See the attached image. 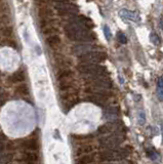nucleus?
I'll return each mask as SVG.
<instances>
[{
	"label": "nucleus",
	"mask_w": 163,
	"mask_h": 164,
	"mask_svg": "<svg viewBox=\"0 0 163 164\" xmlns=\"http://www.w3.org/2000/svg\"><path fill=\"white\" fill-rule=\"evenodd\" d=\"M65 33L69 39L79 42H91L95 40V34L89 29L74 23H69L65 26Z\"/></svg>",
	"instance_id": "nucleus-1"
},
{
	"label": "nucleus",
	"mask_w": 163,
	"mask_h": 164,
	"mask_svg": "<svg viewBox=\"0 0 163 164\" xmlns=\"http://www.w3.org/2000/svg\"><path fill=\"white\" fill-rule=\"evenodd\" d=\"M77 70L82 75L92 77V76H108L109 72L105 66L98 64H80L77 67Z\"/></svg>",
	"instance_id": "nucleus-2"
},
{
	"label": "nucleus",
	"mask_w": 163,
	"mask_h": 164,
	"mask_svg": "<svg viewBox=\"0 0 163 164\" xmlns=\"http://www.w3.org/2000/svg\"><path fill=\"white\" fill-rule=\"evenodd\" d=\"M129 155V151L127 148H120V149H104L101 151L98 156L101 160L104 161H117L126 158Z\"/></svg>",
	"instance_id": "nucleus-3"
},
{
	"label": "nucleus",
	"mask_w": 163,
	"mask_h": 164,
	"mask_svg": "<svg viewBox=\"0 0 163 164\" xmlns=\"http://www.w3.org/2000/svg\"><path fill=\"white\" fill-rule=\"evenodd\" d=\"M125 141V136L123 132L112 133L100 139V144L104 149H117Z\"/></svg>",
	"instance_id": "nucleus-4"
},
{
	"label": "nucleus",
	"mask_w": 163,
	"mask_h": 164,
	"mask_svg": "<svg viewBox=\"0 0 163 164\" xmlns=\"http://www.w3.org/2000/svg\"><path fill=\"white\" fill-rule=\"evenodd\" d=\"M84 79L88 86H91V87L104 89H111L113 87V81L108 76H92V77L85 76Z\"/></svg>",
	"instance_id": "nucleus-5"
},
{
	"label": "nucleus",
	"mask_w": 163,
	"mask_h": 164,
	"mask_svg": "<svg viewBox=\"0 0 163 164\" xmlns=\"http://www.w3.org/2000/svg\"><path fill=\"white\" fill-rule=\"evenodd\" d=\"M107 57L108 56L105 51L94 50L78 57V59L81 62V64H100L105 62L107 60Z\"/></svg>",
	"instance_id": "nucleus-6"
},
{
	"label": "nucleus",
	"mask_w": 163,
	"mask_h": 164,
	"mask_svg": "<svg viewBox=\"0 0 163 164\" xmlns=\"http://www.w3.org/2000/svg\"><path fill=\"white\" fill-rule=\"evenodd\" d=\"M125 127L124 125L119 121H111L108 122L106 124L101 125L98 128V134H112V133H117V132H124Z\"/></svg>",
	"instance_id": "nucleus-7"
},
{
	"label": "nucleus",
	"mask_w": 163,
	"mask_h": 164,
	"mask_svg": "<svg viewBox=\"0 0 163 164\" xmlns=\"http://www.w3.org/2000/svg\"><path fill=\"white\" fill-rule=\"evenodd\" d=\"M54 7L56 11L60 12L61 15H75L79 12L78 7L75 4L68 2H56L54 4Z\"/></svg>",
	"instance_id": "nucleus-8"
},
{
	"label": "nucleus",
	"mask_w": 163,
	"mask_h": 164,
	"mask_svg": "<svg viewBox=\"0 0 163 164\" xmlns=\"http://www.w3.org/2000/svg\"><path fill=\"white\" fill-rule=\"evenodd\" d=\"M97 46L92 45V44L89 43H82V44H77L73 47V53H74L76 56L80 57L82 54H85L87 53H90V51H94Z\"/></svg>",
	"instance_id": "nucleus-9"
},
{
	"label": "nucleus",
	"mask_w": 163,
	"mask_h": 164,
	"mask_svg": "<svg viewBox=\"0 0 163 164\" xmlns=\"http://www.w3.org/2000/svg\"><path fill=\"white\" fill-rule=\"evenodd\" d=\"M70 23H74V24H78L82 26V27H85L86 29H92L94 28V22H92L90 19L84 17V15H77V17H73L72 19H70Z\"/></svg>",
	"instance_id": "nucleus-10"
},
{
	"label": "nucleus",
	"mask_w": 163,
	"mask_h": 164,
	"mask_svg": "<svg viewBox=\"0 0 163 164\" xmlns=\"http://www.w3.org/2000/svg\"><path fill=\"white\" fill-rule=\"evenodd\" d=\"M119 17L121 19L125 21H132V22H140V15L137 14L136 11H128V9H121L119 11Z\"/></svg>",
	"instance_id": "nucleus-11"
},
{
	"label": "nucleus",
	"mask_w": 163,
	"mask_h": 164,
	"mask_svg": "<svg viewBox=\"0 0 163 164\" xmlns=\"http://www.w3.org/2000/svg\"><path fill=\"white\" fill-rule=\"evenodd\" d=\"M85 92L87 95H101L104 98H110L111 95H113L110 89H104V88H98V87H91V86H87V88L85 89Z\"/></svg>",
	"instance_id": "nucleus-12"
},
{
	"label": "nucleus",
	"mask_w": 163,
	"mask_h": 164,
	"mask_svg": "<svg viewBox=\"0 0 163 164\" xmlns=\"http://www.w3.org/2000/svg\"><path fill=\"white\" fill-rule=\"evenodd\" d=\"M21 147L22 149L25 150V152H36L39 149V144L36 140L29 139L22 141Z\"/></svg>",
	"instance_id": "nucleus-13"
},
{
	"label": "nucleus",
	"mask_w": 163,
	"mask_h": 164,
	"mask_svg": "<svg viewBox=\"0 0 163 164\" xmlns=\"http://www.w3.org/2000/svg\"><path fill=\"white\" fill-rule=\"evenodd\" d=\"M86 102L92 103V104L100 106V107H105L108 104V98H104L101 95H87L85 98Z\"/></svg>",
	"instance_id": "nucleus-14"
},
{
	"label": "nucleus",
	"mask_w": 163,
	"mask_h": 164,
	"mask_svg": "<svg viewBox=\"0 0 163 164\" xmlns=\"http://www.w3.org/2000/svg\"><path fill=\"white\" fill-rule=\"evenodd\" d=\"M97 155L94 153L86 154V155L79 156L75 159V164H92L95 161Z\"/></svg>",
	"instance_id": "nucleus-15"
},
{
	"label": "nucleus",
	"mask_w": 163,
	"mask_h": 164,
	"mask_svg": "<svg viewBox=\"0 0 163 164\" xmlns=\"http://www.w3.org/2000/svg\"><path fill=\"white\" fill-rule=\"evenodd\" d=\"M56 79L59 82H63V81H68V80H72L73 79V72L69 68H64L57 73Z\"/></svg>",
	"instance_id": "nucleus-16"
},
{
	"label": "nucleus",
	"mask_w": 163,
	"mask_h": 164,
	"mask_svg": "<svg viewBox=\"0 0 163 164\" xmlns=\"http://www.w3.org/2000/svg\"><path fill=\"white\" fill-rule=\"evenodd\" d=\"M94 149H95V147L94 145H90V144L82 145V146H80L75 151V155L79 157L82 155H86V154H91L94 151Z\"/></svg>",
	"instance_id": "nucleus-17"
},
{
	"label": "nucleus",
	"mask_w": 163,
	"mask_h": 164,
	"mask_svg": "<svg viewBox=\"0 0 163 164\" xmlns=\"http://www.w3.org/2000/svg\"><path fill=\"white\" fill-rule=\"evenodd\" d=\"M120 111L117 107H107L105 108L104 111V116L105 118H116L119 116Z\"/></svg>",
	"instance_id": "nucleus-18"
},
{
	"label": "nucleus",
	"mask_w": 163,
	"mask_h": 164,
	"mask_svg": "<svg viewBox=\"0 0 163 164\" xmlns=\"http://www.w3.org/2000/svg\"><path fill=\"white\" fill-rule=\"evenodd\" d=\"M25 78H26V76H25L24 72L18 71V72H15L8 77V81H10L11 83H22L25 80Z\"/></svg>",
	"instance_id": "nucleus-19"
},
{
	"label": "nucleus",
	"mask_w": 163,
	"mask_h": 164,
	"mask_svg": "<svg viewBox=\"0 0 163 164\" xmlns=\"http://www.w3.org/2000/svg\"><path fill=\"white\" fill-rule=\"evenodd\" d=\"M39 17L42 21H49L53 17V11L48 7H41L39 9Z\"/></svg>",
	"instance_id": "nucleus-20"
},
{
	"label": "nucleus",
	"mask_w": 163,
	"mask_h": 164,
	"mask_svg": "<svg viewBox=\"0 0 163 164\" xmlns=\"http://www.w3.org/2000/svg\"><path fill=\"white\" fill-rule=\"evenodd\" d=\"M22 158L24 162H37L39 160V156L36 152H25Z\"/></svg>",
	"instance_id": "nucleus-21"
},
{
	"label": "nucleus",
	"mask_w": 163,
	"mask_h": 164,
	"mask_svg": "<svg viewBox=\"0 0 163 164\" xmlns=\"http://www.w3.org/2000/svg\"><path fill=\"white\" fill-rule=\"evenodd\" d=\"M46 43L49 47L56 48L61 44V38L57 36V35H52V36L47 37Z\"/></svg>",
	"instance_id": "nucleus-22"
},
{
	"label": "nucleus",
	"mask_w": 163,
	"mask_h": 164,
	"mask_svg": "<svg viewBox=\"0 0 163 164\" xmlns=\"http://www.w3.org/2000/svg\"><path fill=\"white\" fill-rule=\"evenodd\" d=\"M12 35V29L9 27H1L0 28V38L2 40L9 39Z\"/></svg>",
	"instance_id": "nucleus-23"
},
{
	"label": "nucleus",
	"mask_w": 163,
	"mask_h": 164,
	"mask_svg": "<svg viewBox=\"0 0 163 164\" xmlns=\"http://www.w3.org/2000/svg\"><path fill=\"white\" fill-rule=\"evenodd\" d=\"M15 91L17 95H27L29 94V88H28V86L26 84H24V83H20V84H18L17 86H15Z\"/></svg>",
	"instance_id": "nucleus-24"
},
{
	"label": "nucleus",
	"mask_w": 163,
	"mask_h": 164,
	"mask_svg": "<svg viewBox=\"0 0 163 164\" xmlns=\"http://www.w3.org/2000/svg\"><path fill=\"white\" fill-rule=\"evenodd\" d=\"M42 33L45 35H56L54 33H57V29L54 28L53 26H44L42 28Z\"/></svg>",
	"instance_id": "nucleus-25"
},
{
	"label": "nucleus",
	"mask_w": 163,
	"mask_h": 164,
	"mask_svg": "<svg viewBox=\"0 0 163 164\" xmlns=\"http://www.w3.org/2000/svg\"><path fill=\"white\" fill-rule=\"evenodd\" d=\"M150 41L156 46L160 45V43H161L160 38H159V36L155 33V32H151V34H150Z\"/></svg>",
	"instance_id": "nucleus-26"
},
{
	"label": "nucleus",
	"mask_w": 163,
	"mask_h": 164,
	"mask_svg": "<svg viewBox=\"0 0 163 164\" xmlns=\"http://www.w3.org/2000/svg\"><path fill=\"white\" fill-rule=\"evenodd\" d=\"M137 122L140 124V125H144L146 123V115H145V112L140 110L139 111V114H137Z\"/></svg>",
	"instance_id": "nucleus-27"
},
{
	"label": "nucleus",
	"mask_w": 163,
	"mask_h": 164,
	"mask_svg": "<svg viewBox=\"0 0 163 164\" xmlns=\"http://www.w3.org/2000/svg\"><path fill=\"white\" fill-rule=\"evenodd\" d=\"M147 156H148L151 160H156L159 157L158 153L156 152V151L151 150V149H149L148 151H147Z\"/></svg>",
	"instance_id": "nucleus-28"
},
{
	"label": "nucleus",
	"mask_w": 163,
	"mask_h": 164,
	"mask_svg": "<svg viewBox=\"0 0 163 164\" xmlns=\"http://www.w3.org/2000/svg\"><path fill=\"white\" fill-rule=\"evenodd\" d=\"M12 155L10 154H5L2 157H0V164H7L9 161H11Z\"/></svg>",
	"instance_id": "nucleus-29"
},
{
	"label": "nucleus",
	"mask_w": 163,
	"mask_h": 164,
	"mask_svg": "<svg viewBox=\"0 0 163 164\" xmlns=\"http://www.w3.org/2000/svg\"><path fill=\"white\" fill-rule=\"evenodd\" d=\"M117 38H118V41H119L120 43H122V44L127 43V38H126L125 35H124V33H122V32H118Z\"/></svg>",
	"instance_id": "nucleus-30"
},
{
	"label": "nucleus",
	"mask_w": 163,
	"mask_h": 164,
	"mask_svg": "<svg viewBox=\"0 0 163 164\" xmlns=\"http://www.w3.org/2000/svg\"><path fill=\"white\" fill-rule=\"evenodd\" d=\"M103 30H104V35H105V37H106V39L107 40H110L111 37H112V33H111V31H110V28H109L107 25H105Z\"/></svg>",
	"instance_id": "nucleus-31"
},
{
	"label": "nucleus",
	"mask_w": 163,
	"mask_h": 164,
	"mask_svg": "<svg viewBox=\"0 0 163 164\" xmlns=\"http://www.w3.org/2000/svg\"><path fill=\"white\" fill-rule=\"evenodd\" d=\"M3 45H7V46H11V47H15L17 46V44H15V41L12 40H9V39H5L3 40Z\"/></svg>",
	"instance_id": "nucleus-32"
},
{
	"label": "nucleus",
	"mask_w": 163,
	"mask_h": 164,
	"mask_svg": "<svg viewBox=\"0 0 163 164\" xmlns=\"http://www.w3.org/2000/svg\"><path fill=\"white\" fill-rule=\"evenodd\" d=\"M5 101H6V96H5L4 94H3L1 96H0V106L4 104V102H5Z\"/></svg>",
	"instance_id": "nucleus-33"
},
{
	"label": "nucleus",
	"mask_w": 163,
	"mask_h": 164,
	"mask_svg": "<svg viewBox=\"0 0 163 164\" xmlns=\"http://www.w3.org/2000/svg\"><path fill=\"white\" fill-rule=\"evenodd\" d=\"M158 85H159V87H160V88H163V75L160 77V79H159Z\"/></svg>",
	"instance_id": "nucleus-34"
},
{
	"label": "nucleus",
	"mask_w": 163,
	"mask_h": 164,
	"mask_svg": "<svg viewBox=\"0 0 163 164\" xmlns=\"http://www.w3.org/2000/svg\"><path fill=\"white\" fill-rule=\"evenodd\" d=\"M158 99H161V101H163V90L158 91Z\"/></svg>",
	"instance_id": "nucleus-35"
},
{
	"label": "nucleus",
	"mask_w": 163,
	"mask_h": 164,
	"mask_svg": "<svg viewBox=\"0 0 163 164\" xmlns=\"http://www.w3.org/2000/svg\"><path fill=\"white\" fill-rule=\"evenodd\" d=\"M3 149H4V143L2 141H0V152H2Z\"/></svg>",
	"instance_id": "nucleus-36"
},
{
	"label": "nucleus",
	"mask_w": 163,
	"mask_h": 164,
	"mask_svg": "<svg viewBox=\"0 0 163 164\" xmlns=\"http://www.w3.org/2000/svg\"><path fill=\"white\" fill-rule=\"evenodd\" d=\"M160 28L163 29V17L160 19Z\"/></svg>",
	"instance_id": "nucleus-37"
},
{
	"label": "nucleus",
	"mask_w": 163,
	"mask_h": 164,
	"mask_svg": "<svg viewBox=\"0 0 163 164\" xmlns=\"http://www.w3.org/2000/svg\"><path fill=\"white\" fill-rule=\"evenodd\" d=\"M24 164H38L37 162H24Z\"/></svg>",
	"instance_id": "nucleus-38"
},
{
	"label": "nucleus",
	"mask_w": 163,
	"mask_h": 164,
	"mask_svg": "<svg viewBox=\"0 0 163 164\" xmlns=\"http://www.w3.org/2000/svg\"><path fill=\"white\" fill-rule=\"evenodd\" d=\"M3 94H4V91H3V89H2L1 87H0V96H1Z\"/></svg>",
	"instance_id": "nucleus-39"
},
{
	"label": "nucleus",
	"mask_w": 163,
	"mask_h": 164,
	"mask_svg": "<svg viewBox=\"0 0 163 164\" xmlns=\"http://www.w3.org/2000/svg\"><path fill=\"white\" fill-rule=\"evenodd\" d=\"M161 132H162V137H163V126H162V130H161Z\"/></svg>",
	"instance_id": "nucleus-40"
}]
</instances>
